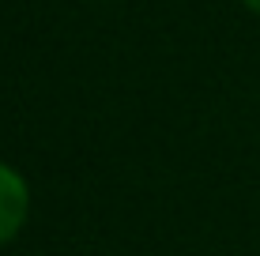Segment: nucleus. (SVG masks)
Masks as SVG:
<instances>
[{"label": "nucleus", "mask_w": 260, "mask_h": 256, "mask_svg": "<svg viewBox=\"0 0 260 256\" xmlns=\"http://www.w3.org/2000/svg\"><path fill=\"white\" fill-rule=\"evenodd\" d=\"M26 211H30V196H26V181L12 166L0 162V245H8L23 230Z\"/></svg>", "instance_id": "obj_1"}, {"label": "nucleus", "mask_w": 260, "mask_h": 256, "mask_svg": "<svg viewBox=\"0 0 260 256\" xmlns=\"http://www.w3.org/2000/svg\"><path fill=\"white\" fill-rule=\"evenodd\" d=\"M245 4H249V8H253V12H260V0H245Z\"/></svg>", "instance_id": "obj_2"}]
</instances>
